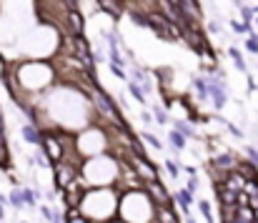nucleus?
I'll use <instances>...</instances> for the list:
<instances>
[{"label": "nucleus", "mask_w": 258, "mask_h": 223, "mask_svg": "<svg viewBox=\"0 0 258 223\" xmlns=\"http://www.w3.org/2000/svg\"><path fill=\"white\" fill-rule=\"evenodd\" d=\"M206 85H208V98L213 100V108L221 110V108L226 105V100H228V98H226V88H223V78H221V75H218V78L211 75V78L206 80Z\"/></svg>", "instance_id": "obj_1"}, {"label": "nucleus", "mask_w": 258, "mask_h": 223, "mask_svg": "<svg viewBox=\"0 0 258 223\" xmlns=\"http://www.w3.org/2000/svg\"><path fill=\"white\" fill-rule=\"evenodd\" d=\"M40 146L48 150L50 163H60V160H63V146H60V141H58V138H53V136H43Z\"/></svg>", "instance_id": "obj_2"}, {"label": "nucleus", "mask_w": 258, "mask_h": 223, "mask_svg": "<svg viewBox=\"0 0 258 223\" xmlns=\"http://www.w3.org/2000/svg\"><path fill=\"white\" fill-rule=\"evenodd\" d=\"M23 141L25 143H33V146H40L43 136H40V131L35 126H23Z\"/></svg>", "instance_id": "obj_3"}, {"label": "nucleus", "mask_w": 258, "mask_h": 223, "mask_svg": "<svg viewBox=\"0 0 258 223\" xmlns=\"http://www.w3.org/2000/svg\"><path fill=\"white\" fill-rule=\"evenodd\" d=\"M211 165H213V168H233V165H236V158H233L231 153H223V155L211 158Z\"/></svg>", "instance_id": "obj_4"}, {"label": "nucleus", "mask_w": 258, "mask_h": 223, "mask_svg": "<svg viewBox=\"0 0 258 223\" xmlns=\"http://www.w3.org/2000/svg\"><path fill=\"white\" fill-rule=\"evenodd\" d=\"M173 198L178 201V206H180L183 211H188V208H190V203H193V193H190L188 188H180V191H178Z\"/></svg>", "instance_id": "obj_5"}, {"label": "nucleus", "mask_w": 258, "mask_h": 223, "mask_svg": "<svg viewBox=\"0 0 258 223\" xmlns=\"http://www.w3.org/2000/svg\"><path fill=\"white\" fill-rule=\"evenodd\" d=\"M20 196H23V203H25V206H35V203H38L40 191H38V188H23V191H20Z\"/></svg>", "instance_id": "obj_6"}, {"label": "nucleus", "mask_w": 258, "mask_h": 223, "mask_svg": "<svg viewBox=\"0 0 258 223\" xmlns=\"http://www.w3.org/2000/svg\"><path fill=\"white\" fill-rule=\"evenodd\" d=\"M151 191L156 193V198H158L161 203H168V193H166V188L158 183V178H153V181H151Z\"/></svg>", "instance_id": "obj_7"}, {"label": "nucleus", "mask_w": 258, "mask_h": 223, "mask_svg": "<svg viewBox=\"0 0 258 223\" xmlns=\"http://www.w3.org/2000/svg\"><path fill=\"white\" fill-rule=\"evenodd\" d=\"M168 141H171V146H173V148H178V150H183V148H185V136H183V133H178L175 128L171 131Z\"/></svg>", "instance_id": "obj_8"}, {"label": "nucleus", "mask_w": 258, "mask_h": 223, "mask_svg": "<svg viewBox=\"0 0 258 223\" xmlns=\"http://www.w3.org/2000/svg\"><path fill=\"white\" fill-rule=\"evenodd\" d=\"M173 128H175L178 133H183L185 138H196V131H193L188 123H183V121H173Z\"/></svg>", "instance_id": "obj_9"}, {"label": "nucleus", "mask_w": 258, "mask_h": 223, "mask_svg": "<svg viewBox=\"0 0 258 223\" xmlns=\"http://www.w3.org/2000/svg\"><path fill=\"white\" fill-rule=\"evenodd\" d=\"M98 3H100V8H103V10H108L113 18H118V15H120V5H118L115 0H98Z\"/></svg>", "instance_id": "obj_10"}, {"label": "nucleus", "mask_w": 258, "mask_h": 223, "mask_svg": "<svg viewBox=\"0 0 258 223\" xmlns=\"http://www.w3.org/2000/svg\"><path fill=\"white\" fill-rule=\"evenodd\" d=\"M128 93H131L138 103H146V93H143V88H141L138 83H128Z\"/></svg>", "instance_id": "obj_11"}, {"label": "nucleus", "mask_w": 258, "mask_h": 223, "mask_svg": "<svg viewBox=\"0 0 258 223\" xmlns=\"http://www.w3.org/2000/svg\"><path fill=\"white\" fill-rule=\"evenodd\" d=\"M71 25L76 28V35H81V33H83V20H81V13H78V10H73V13H71Z\"/></svg>", "instance_id": "obj_12"}, {"label": "nucleus", "mask_w": 258, "mask_h": 223, "mask_svg": "<svg viewBox=\"0 0 258 223\" xmlns=\"http://www.w3.org/2000/svg\"><path fill=\"white\" fill-rule=\"evenodd\" d=\"M198 208H201V213L206 216V221H208V223H216L213 213H211V203H208V201H201V203H198Z\"/></svg>", "instance_id": "obj_13"}, {"label": "nucleus", "mask_w": 258, "mask_h": 223, "mask_svg": "<svg viewBox=\"0 0 258 223\" xmlns=\"http://www.w3.org/2000/svg\"><path fill=\"white\" fill-rule=\"evenodd\" d=\"M153 116H156V121H158L161 126H166V123H168V113H166L161 105H153Z\"/></svg>", "instance_id": "obj_14"}, {"label": "nucleus", "mask_w": 258, "mask_h": 223, "mask_svg": "<svg viewBox=\"0 0 258 223\" xmlns=\"http://www.w3.org/2000/svg\"><path fill=\"white\" fill-rule=\"evenodd\" d=\"M141 136H143V141H146L148 146H153V148H158V150L163 148V143H161V141H158L153 133H141Z\"/></svg>", "instance_id": "obj_15"}, {"label": "nucleus", "mask_w": 258, "mask_h": 223, "mask_svg": "<svg viewBox=\"0 0 258 223\" xmlns=\"http://www.w3.org/2000/svg\"><path fill=\"white\" fill-rule=\"evenodd\" d=\"M163 165H166V171H168V176H171L173 181H175V178H178V176H180V168H178V165H175V163H173V160H166V163H163Z\"/></svg>", "instance_id": "obj_16"}, {"label": "nucleus", "mask_w": 258, "mask_h": 223, "mask_svg": "<svg viewBox=\"0 0 258 223\" xmlns=\"http://www.w3.org/2000/svg\"><path fill=\"white\" fill-rule=\"evenodd\" d=\"M231 58L236 61V68H238V71H246V63H243V58H241V53H238L236 48H231Z\"/></svg>", "instance_id": "obj_17"}, {"label": "nucleus", "mask_w": 258, "mask_h": 223, "mask_svg": "<svg viewBox=\"0 0 258 223\" xmlns=\"http://www.w3.org/2000/svg\"><path fill=\"white\" fill-rule=\"evenodd\" d=\"M8 201H10V203H13L15 208H23V206H25V203H23V196H20V191H13Z\"/></svg>", "instance_id": "obj_18"}, {"label": "nucleus", "mask_w": 258, "mask_h": 223, "mask_svg": "<svg viewBox=\"0 0 258 223\" xmlns=\"http://www.w3.org/2000/svg\"><path fill=\"white\" fill-rule=\"evenodd\" d=\"M226 128L231 131V136H233V138H243V131H241L238 126H233V123H228V121H226Z\"/></svg>", "instance_id": "obj_19"}, {"label": "nucleus", "mask_w": 258, "mask_h": 223, "mask_svg": "<svg viewBox=\"0 0 258 223\" xmlns=\"http://www.w3.org/2000/svg\"><path fill=\"white\" fill-rule=\"evenodd\" d=\"M248 160H251V163H253V165H256L258 168V148H253V146H248Z\"/></svg>", "instance_id": "obj_20"}, {"label": "nucleus", "mask_w": 258, "mask_h": 223, "mask_svg": "<svg viewBox=\"0 0 258 223\" xmlns=\"http://www.w3.org/2000/svg\"><path fill=\"white\" fill-rule=\"evenodd\" d=\"M185 188H188L190 193H196V191H198V178H196V173L188 178V186H185Z\"/></svg>", "instance_id": "obj_21"}, {"label": "nucleus", "mask_w": 258, "mask_h": 223, "mask_svg": "<svg viewBox=\"0 0 258 223\" xmlns=\"http://www.w3.org/2000/svg\"><path fill=\"white\" fill-rule=\"evenodd\" d=\"M246 48L251 50V53H258V38L253 35V38H248V43H246Z\"/></svg>", "instance_id": "obj_22"}, {"label": "nucleus", "mask_w": 258, "mask_h": 223, "mask_svg": "<svg viewBox=\"0 0 258 223\" xmlns=\"http://www.w3.org/2000/svg\"><path fill=\"white\" fill-rule=\"evenodd\" d=\"M40 213H43V218H45V221L50 223V218H53V211H50L48 206H40Z\"/></svg>", "instance_id": "obj_23"}, {"label": "nucleus", "mask_w": 258, "mask_h": 223, "mask_svg": "<svg viewBox=\"0 0 258 223\" xmlns=\"http://www.w3.org/2000/svg\"><path fill=\"white\" fill-rule=\"evenodd\" d=\"M141 118H143V123H146V126H151V123H153V116H151L148 110H143V113H141Z\"/></svg>", "instance_id": "obj_24"}, {"label": "nucleus", "mask_w": 258, "mask_h": 223, "mask_svg": "<svg viewBox=\"0 0 258 223\" xmlns=\"http://www.w3.org/2000/svg\"><path fill=\"white\" fill-rule=\"evenodd\" d=\"M5 218V208H3V203H0V221Z\"/></svg>", "instance_id": "obj_25"}, {"label": "nucleus", "mask_w": 258, "mask_h": 223, "mask_svg": "<svg viewBox=\"0 0 258 223\" xmlns=\"http://www.w3.org/2000/svg\"><path fill=\"white\" fill-rule=\"evenodd\" d=\"M253 223H258V208H253Z\"/></svg>", "instance_id": "obj_26"}, {"label": "nucleus", "mask_w": 258, "mask_h": 223, "mask_svg": "<svg viewBox=\"0 0 258 223\" xmlns=\"http://www.w3.org/2000/svg\"><path fill=\"white\" fill-rule=\"evenodd\" d=\"M0 203H8V198H5V196H3V193H0Z\"/></svg>", "instance_id": "obj_27"}, {"label": "nucleus", "mask_w": 258, "mask_h": 223, "mask_svg": "<svg viewBox=\"0 0 258 223\" xmlns=\"http://www.w3.org/2000/svg\"><path fill=\"white\" fill-rule=\"evenodd\" d=\"M168 3H173V5H178V0H168Z\"/></svg>", "instance_id": "obj_28"}, {"label": "nucleus", "mask_w": 258, "mask_h": 223, "mask_svg": "<svg viewBox=\"0 0 258 223\" xmlns=\"http://www.w3.org/2000/svg\"><path fill=\"white\" fill-rule=\"evenodd\" d=\"M185 223H196V221H193V218H188V221H185Z\"/></svg>", "instance_id": "obj_29"}, {"label": "nucleus", "mask_w": 258, "mask_h": 223, "mask_svg": "<svg viewBox=\"0 0 258 223\" xmlns=\"http://www.w3.org/2000/svg\"><path fill=\"white\" fill-rule=\"evenodd\" d=\"M236 3H238V0H236Z\"/></svg>", "instance_id": "obj_30"}]
</instances>
